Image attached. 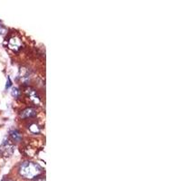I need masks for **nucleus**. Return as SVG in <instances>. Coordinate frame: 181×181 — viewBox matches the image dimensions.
Returning <instances> with one entry per match:
<instances>
[{"label": "nucleus", "mask_w": 181, "mask_h": 181, "mask_svg": "<svg viewBox=\"0 0 181 181\" xmlns=\"http://www.w3.org/2000/svg\"><path fill=\"white\" fill-rule=\"evenodd\" d=\"M19 173L20 175L28 179H33L39 176L42 173V168L36 163L25 161L23 162L19 167Z\"/></svg>", "instance_id": "nucleus-1"}, {"label": "nucleus", "mask_w": 181, "mask_h": 181, "mask_svg": "<svg viewBox=\"0 0 181 181\" xmlns=\"http://www.w3.org/2000/svg\"><path fill=\"white\" fill-rule=\"evenodd\" d=\"M14 150H15V147L11 142V140L8 139H6L4 140L0 146V154L3 157L11 156L14 153Z\"/></svg>", "instance_id": "nucleus-2"}, {"label": "nucleus", "mask_w": 181, "mask_h": 181, "mask_svg": "<svg viewBox=\"0 0 181 181\" xmlns=\"http://www.w3.org/2000/svg\"><path fill=\"white\" fill-rule=\"evenodd\" d=\"M21 46H22V44H21V41L18 37L13 36L9 39L8 47L10 49H12L15 52H17L21 49Z\"/></svg>", "instance_id": "nucleus-3"}, {"label": "nucleus", "mask_w": 181, "mask_h": 181, "mask_svg": "<svg viewBox=\"0 0 181 181\" xmlns=\"http://www.w3.org/2000/svg\"><path fill=\"white\" fill-rule=\"evenodd\" d=\"M36 115V110L34 108H27L24 110L21 113L22 119H28V118H33Z\"/></svg>", "instance_id": "nucleus-4"}, {"label": "nucleus", "mask_w": 181, "mask_h": 181, "mask_svg": "<svg viewBox=\"0 0 181 181\" xmlns=\"http://www.w3.org/2000/svg\"><path fill=\"white\" fill-rule=\"evenodd\" d=\"M10 137L12 138V140L15 141H20L22 140V135L20 134V132H18L17 130H13L10 132Z\"/></svg>", "instance_id": "nucleus-5"}, {"label": "nucleus", "mask_w": 181, "mask_h": 181, "mask_svg": "<svg viewBox=\"0 0 181 181\" xmlns=\"http://www.w3.org/2000/svg\"><path fill=\"white\" fill-rule=\"evenodd\" d=\"M29 129H30V132H33V133H38L39 132V127L36 124H32Z\"/></svg>", "instance_id": "nucleus-6"}, {"label": "nucleus", "mask_w": 181, "mask_h": 181, "mask_svg": "<svg viewBox=\"0 0 181 181\" xmlns=\"http://www.w3.org/2000/svg\"><path fill=\"white\" fill-rule=\"evenodd\" d=\"M19 95H20V90H18L17 88H13V90H12V96L15 97V98H17Z\"/></svg>", "instance_id": "nucleus-7"}, {"label": "nucleus", "mask_w": 181, "mask_h": 181, "mask_svg": "<svg viewBox=\"0 0 181 181\" xmlns=\"http://www.w3.org/2000/svg\"><path fill=\"white\" fill-rule=\"evenodd\" d=\"M8 82H7V85H6V88H7V89H8L9 87L12 85V82H11V79H10V77H8Z\"/></svg>", "instance_id": "nucleus-8"}, {"label": "nucleus", "mask_w": 181, "mask_h": 181, "mask_svg": "<svg viewBox=\"0 0 181 181\" xmlns=\"http://www.w3.org/2000/svg\"><path fill=\"white\" fill-rule=\"evenodd\" d=\"M36 181H45V180H44V178H38Z\"/></svg>", "instance_id": "nucleus-9"}, {"label": "nucleus", "mask_w": 181, "mask_h": 181, "mask_svg": "<svg viewBox=\"0 0 181 181\" xmlns=\"http://www.w3.org/2000/svg\"><path fill=\"white\" fill-rule=\"evenodd\" d=\"M5 181H12V180H5Z\"/></svg>", "instance_id": "nucleus-10"}]
</instances>
